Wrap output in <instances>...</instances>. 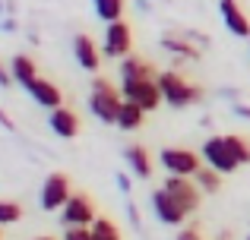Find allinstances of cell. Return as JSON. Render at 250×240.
<instances>
[{"instance_id":"cell-1","label":"cell","mask_w":250,"mask_h":240,"mask_svg":"<svg viewBox=\"0 0 250 240\" xmlns=\"http://www.w3.org/2000/svg\"><path fill=\"white\" fill-rule=\"evenodd\" d=\"M121 105H124V92H117L108 79H92V89H89V111L95 114L102 123H117V114H121Z\"/></svg>"},{"instance_id":"cell-2","label":"cell","mask_w":250,"mask_h":240,"mask_svg":"<svg viewBox=\"0 0 250 240\" xmlns=\"http://www.w3.org/2000/svg\"><path fill=\"white\" fill-rule=\"evenodd\" d=\"M159 86H162V95H165V105H171V108H190L203 98V89L187 82L177 70L159 73Z\"/></svg>"},{"instance_id":"cell-3","label":"cell","mask_w":250,"mask_h":240,"mask_svg":"<svg viewBox=\"0 0 250 240\" xmlns=\"http://www.w3.org/2000/svg\"><path fill=\"white\" fill-rule=\"evenodd\" d=\"M159 165L165 167L168 174H174V177H193V174L203 167V158H200V152H193V148L165 146L159 152Z\"/></svg>"},{"instance_id":"cell-4","label":"cell","mask_w":250,"mask_h":240,"mask_svg":"<svg viewBox=\"0 0 250 240\" xmlns=\"http://www.w3.org/2000/svg\"><path fill=\"white\" fill-rule=\"evenodd\" d=\"M121 92H124V98H127V101H136L146 114L155 111L159 105H165L159 76H152V79H136V82H121Z\"/></svg>"},{"instance_id":"cell-5","label":"cell","mask_w":250,"mask_h":240,"mask_svg":"<svg viewBox=\"0 0 250 240\" xmlns=\"http://www.w3.org/2000/svg\"><path fill=\"white\" fill-rule=\"evenodd\" d=\"M102 54H104V57H114V60H124V57L133 54V29H130L124 19L104 25Z\"/></svg>"},{"instance_id":"cell-6","label":"cell","mask_w":250,"mask_h":240,"mask_svg":"<svg viewBox=\"0 0 250 240\" xmlns=\"http://www.w3.org/2000/svg\"><path fill=\"white\" fill-rule=\"evenodd\" d=\"M203 161H206L209 167H215V171H219L222 177L241 167V161L234 158V155H231V148H228L225 136H212V139H206V142H203Z\"/></svg>"},{"instance_id":"cell-7","label":"cell","mask_w":250,"mask_h":240,"mask_svg":"<svg viewBox=\"0 0 250 240\" xmlns=\"http://www.w3.org/2000/svg\"><path fill=\"white\" fill-rule=\"evenodd\" d=\"M73 190H70V177L67 174H48L42 184V209L44 212H61L70 203Z\"/></svg>"},{"instance_id":"cell-8","label":"cell","mask_w":250,"mask_h":240,"mask_svg":"<svg viewBox=\"0 0 250 240\" xmlns=\"http://www.w3.org/2000/svg\"><path fill=\"white\" fill-rule=\"evenodd\" d=\"M95 205H92V199L85 196V193H73L70 196V203L61 209V222L63 228H92V222H95Z\"/></svg>"},{"instance_id":"cell-9","label":"cell","mask_w":250,"mask_h":240,"mask_svg":"<svg viewBox=\"0 0 250 240\" xmlns=\"http://www.w3.org/2000/svg\"><path fill=\"white\" fill-rule=\"evenodd\" d=\"M152 215L159 218L162 224H171V228H181V224L187 222V209L171 196L165 186H162V190H152Z\"/></svg>"},{"instance_id":"cell-10","label":"cell","mask_w":250,"mask_h":240,"mask_svg":"<svg viewBox=\"0 0 250 240\" xmlns=\"http://www.w3.org/2000/svg\"><path fill=\"white\" fill-rule=\"evenodd\" d=\"M165 190L187 209V215H193V212L200 209V203H203V190L196 186V180H190V177H174V174H168Z\"/></svg>"},{"instance_id":"cell-11","label":"cell","mask_w":250,"mask_h":240,"mask_svg":"<svg viewBox=\"0 0 250 240\" xmlns=\"http://www.w3.org/2000/svg\"><path fill=\"white\" fill-rule=\"evenodd\" d=\"M25 92H29V98L35 101V105L48 108V111H54V108L63 105L61 86H57V82H51V79H42V76H38L35 82H29V86H25Z\"/></svg>"},{"instance_id":"cell-12","label":"cell","mask_w":250,"mask_h":240,"mask_svg":"<svg viewBox=\"0 0 250 240\" xmlns=\"http://www.w3.org/2000/svg\"><path fill=\"white\" fill-rule=\"evenodd\" d=\"M219 13H222V22H225V29L231 32V35L250 38V19L238 6V0H219Z\"/></svg>"},{"instance_id":"cell-13","label":"cell","mask_w":250,"mask_h":240,"mask_svg":"<svg viewBox=\"0 0 250 240\" xmlns=\"http://www.w3.org/2000/svg\"><path fill=\"white\" fill-rule=\"evenodd\" d=\"M73 57L85 73H95V70L102 67V51H98V44L92 41L85 32H80V35L73 38Z\"/></svg>"},{"instance_id":"cell-14","label":"cell","mask_w":250,"mask_h":240,"mask_svg":"<svg viewBox=\"0 0 250 240\" xmlns=\"http://www.w3.org/2000/svg\"><path fill=\"white\" fill-rule=\"evenodd\" d=\"M48 127L54 136H61V139H76L80 136V117H76V111H70V108H54L48 117Z\"/></svg>"},{"instance_id":"cell-15","label":"cell","mask_w":250,"mask_h":240,"mask_svg":"<svg viewBox=\"0 0 250 240\" xmlns=\"http://www.w3.org/2000/svg\"><path fill=\"white\" fill-rule=\"evenodd\" d=\"M152 76H159V73H155V67L146 60V57H140V54H130V57H124V60H121V82L152 79Z\"/></svg>"},{"instance_id":"cell-16","label":"cell","mask_w":250,"mask_h":240,"mask_svg":"<svg viewBox=\"0 0 250 240\" xmlns=\"http://www.w3.org/2000/svg\"><path fill=\"white\" fill-rule=\"evenodd\" d=\"M124 158H127V167L136 177H152V155L143 146H127L124 148Z\"/></svg>"},{"instance_id":"cell-17","label":"cell","mask_w":250,"mask_h":240,"mask_svg":"<svg viewBox=\"0 0 250 240\" xmlns=\"http://www.w3.org/2000/svg\"><path fill=\"white\" fill-rule=\"evenodd\" d=\"M162 48H165L171 57H184V60H200L203 57V51L196 48V44H190L187 38H181V35H165L162 38Z\"/></svg>"},{"instance_id":"cell-18","label":"cell","mask_w":250,"mask_h":240,"mask_svg":"<svg viewBox=\"0 0 250 240\" xmlns=\"http://www.w3.org/2000/svg\"><path fill=\"white\" fill-rule=\"evenodd\" d=\"M10 73H13V79L19 82V86H29V82H35L38 79V67H35V60H32L29 54H16L10 60Z\"/></svg>"},{"instance_id":"cell-19","label":"cell","mask_w":250,"mask_h":240,"mask_svg":"<svg viewBox=\"0 0 250 240\" xmlns=\"http://www.w3.org/2000/svg\"><path fill=\"white\" fill-rule=\"evenodd\" d=\"M143 117H146V111H143L136 101H127V98H124L121 114H117V127H121V129H140L143 127Z\"/></svg>"},{"instance_id":"cell-20","label":"cell","mask_w":250,"mask_h":240,"mask_svg":"<svg viewBox=\"0 0 250 240\" xmlns=\"http://www.w3.org/2000/svg\"><path fill=\"white\" fill-rule=\"evenodd\" d=\"M92 6H95V16L102 22H117V19H124L127 0H92Z\"/></svg>"},{"instance_id":"cell-21","label":"cell","mask_w":250,"mask_h":240,"mask_svg":"<svg viewBox=\"0 0 250 240\" xmlns=\"http://www.w3.org/2000/svg\"><path fill=\"white\" fill-rule=\"evenodd\" d=\"M193 180H196V186H200L206 196H212V193H219L222 190V174L215 171V167H200V171L193 174Z\"/></svg>"},{"instance_id":"cell-22","label":"cell","mask_w":250,"mask_h":240,"mask_svg":"<svg viewBox=\"0 0 250 240\" xmlns=\"http://www.w3.org/2000/svg\"><path fill=\"white\" fill-rule=\"evenodd\" d=\"M92 240H124L121 231H117V224L111 222V218L98 215L95 222H92Z\"/></svg>"},{"instance_id":"cell-23","label":"cell","mask_w":250,"mask_h":240,"mask_svg":"<svg viewBox=\"0 0 250 240\" xmlns=\"http://www.w3.org/2000/svg\"><path fill=\"white\" fill-rule=\"evenodd\" d=\"M228 148H231V155L241 161V165H250V142L244 139V136H225Z\"/></svg>"},{"instance_id":"cell-24","label":"cell","mask_w":250,"mask_h":240,"mask_svg":"<svg viewBox=\"0 0 250 240\" xmlns=\"http://www.w3.org/2000/svg\"><path fill=\"white\" fill-rule=\"evenodd\" d=\"M19 218H22V209H19L16 203H0V224H16Z\"/></svg>"},{"instance_id":"cell-25","label":"cell","mask_w":250,"mask_h":240,"mask_svg":"<svg viewBox=\"0 0 250 240\" xmlns=\"http://www.w3.org/2000/svg\"><path fill=\"white\" fill-rule=\"evenodd\" d=\"M63 240H92V228H67Z\"/></svg>"},{"instance_id":"cell-26","label":"cell","mask_w":250,"mask_h":240,"mask_svg":"<svg viewBox=\"0 0 250 240\" xmlns=\"http://www.w3.org/2000/svg\"><path fill=\"white\" fill-rule=\"evenodd\" d=\"M177 240H203V234L196 228H184V231H177Z\"/></svg>"},{"instance_id":"cell-27","label":"cell","mask_w":250,"mask_h":240,"mask_svg":"<svg viewBox=\"0 0 250 240\" xmlns=\"http://www.w3.org/2000/svg\"><path fill=\"white\" fill-rule=\"evenodd\" d=\"M117 186H121V193H127V196H130V190H133V184H130L127 174H117Z\"/></svg>"},{"instance_id":"cell-28","label":"cell","mask_w":250,"mask_h":240,"mask_svg":"<svg viewBox=\"0 0 250 240\" xmlns=\"http://www.w3.org/2000/svg\"><path fill=\"white\" fill-rule=\"evenodd\" d=\"M127 212H130V222H133V228H140V212H136V205L127 203Z\"/></svg>"},{"instance_id":"cell-29","label":"cell","mask_w":250,"mask_h":240,"mask_svg":"<svg viewBox=\"0 0 250 240\" xmlns=\"http://www.w3.org/2000/svg\"><path fill=\"white\" fill-rule=\"evenodd\" d=\"M234 111H238L241 117H250V108H244V105H234Z\"/></svg>"},{"instance_id":"cell-30","label":"cell","mask_w":250,"mask_h":240,"mask_svg":"<svg viewBox=\"0 0 250 240\" xmlns=\"http://www.w3.org/2000/svg\"><path fill=\"white\" fill-rule=\"evenodd\" d=\"M35 240H54V237H35Z\"/></svg>"},{"instance_id":"cell-31","label":"cell","mask_w":250,"mask_h":240,"mask_svg":"<svg viewBox=\"0 0 250 240\" xmlns=\"http://www.w3.org/2000/svg\"><path fill=\"white\" fill-rule=\"evenodd\" d=\"M247 240H250V234H247Z\"/></svg>"}]
</instances>
